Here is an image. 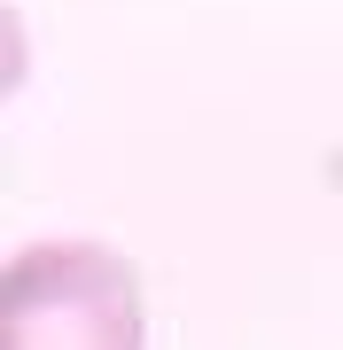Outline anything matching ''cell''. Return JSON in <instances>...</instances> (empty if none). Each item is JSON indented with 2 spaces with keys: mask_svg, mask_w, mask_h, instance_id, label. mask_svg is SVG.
Here are the masks:
<instances>
[{
  "mask_svg": "<svg viewBox=\"0 0 343 350\" xmlns=\"http://www.w3.org/2000/svg\"><path fill=\"white\" fill-rule=\"evenodd\" d=\"M0 350H149V280L94 234L24 241L0 265Z\"/></svg>",
  "mask_w": 343,
  "mask_h": 350,
  "instance_id": "1",
  "label": "cell"
}]
</instances>
